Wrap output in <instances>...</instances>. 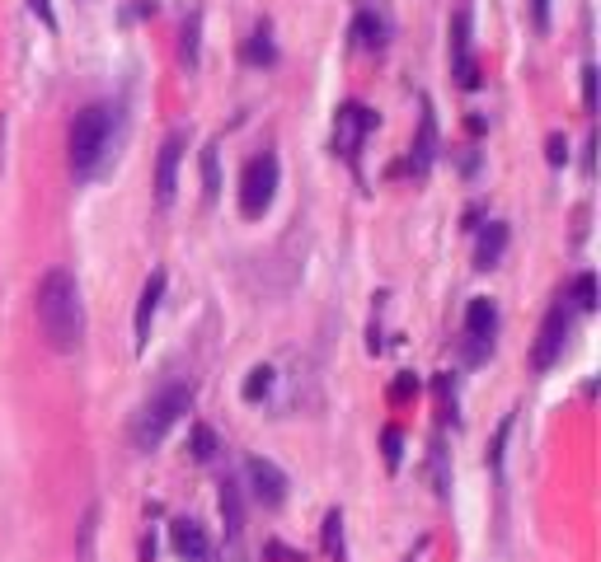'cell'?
Here are the masks:
<instances>
[{"label":"cell","instance_id":"cell-1","mask_svg":"<svg viewBox=\"0 0 601 562\" xmlns=\"http://www.w3.org/2000/svg\"><path fill=\"white\" fill-rule=\"evenodd\" d=\"M38 328L52 352H75L80 333H85V315H80V286L66 267H52L38 281Z\"/></svg>","mask_w":601,"mask_h":562},{"label":"cell","instance_id":"cell-2","mask_svg":"<svg viewBox=\"0 0 601 562\" xmlns=\"http://www.w3.org/2000/svg\"><path fill=\"white\" fill-rule=\"evenodd\" d=\"M118 136V108L113 103H90L71 122V169L75 179H94Z\"/></svg>","mask_w":601,"mask_h":562},{"label":"cell","instance_id":"cell-3","mask_svg":"<svg viewBox=\"0 0 601 562\" xmlns=\"http://www.w3.org/2000/svg\"><path fill=\"white\" fill-rule=\"evenodd\" d=\"M193 399H198V389H193V380H174V384H165V389H155L151 399L142 403V412H136V422H132V445L142 450H155L160 441L170 436V427L174 422L193 408Z\"/></svg>","mask_w":601,"mask_h":562},{"label":"cell","instance_id":"cell-4","mask_svg":"<svg viewBox=\"0 0 601 562\" xmlns=\"http://www.w3.org/2000/svg\"><path fill=\"white\" fill-rule=\"evenodd\" d=\"M278 179H282V169H278V155L272 150H263V155H254L250 164H244V174H240V216L244 220H259L272 207Z\"/></svg>","mask_w":601,"mask_h":562},{"label":"cell","instance_id":"cell-5","mask_svg":"<svg viewBox=\"0 0 601 562\" xmlns=\"http://www.w3.org/2000/svg\"><path fill=\"white\" fill-rule=\"evenodd\" d=\"M568 333H573V305H568V300H555V305H550V315H545V324H540L536 352H531L536 371H550V365H555V361L564 356V343H568Z\"/></svg>","mask_w":601,"mask_h":562},{"label":"cell","instance_id":"cell-6","mask_svg":"<svg viewBox=\"0 0 601 562\" xmlns=\"http://www.w3.org/2000/svg\"><path fill=\"white\" fill-rule=\"evenodd\" d=\"M451 75H456L460 90H475L479 84V66H475V52H470V10L451 15Z\"/></svg>","mask_w":601,"mask_h":562},{"label":"cell","instance_id":"cell-7","mask_svg":"<svg viewBox=\"0 0 601 562\" xmlns=\"http://www.w3.org/2000/svg\"><path fill=\"white\" fill-rule=\"evenodd\" d=\"M183 146H188V136H183V131H170V136H165V146H160V160H155V202H160V207H170V202H174Z\"/></svg>","mask_w":601,"mask_h":562},{"label":"cell","instance_id":"cell-8","mask_svg":"<svg viewBox=\"0 0 601 562\" xmlns=\"http://www.w3.org/2000/svg\"><path fill=\"white\" fill-rule=\"evenodd\" d=\"M244 473H250V488H254V501H263L268 511H278V506L287 501V473L272 464V460H263V455H254L250 464H244Z\"/></svg>","mask_w":601,"mask_h":562},{"label":"cell","instance_id":"cell-9","mask_svg":"<svg viewBox=\"0 0 601 562\" xmlns=\"http://www.w3.org/2000/svg\"><path fill=\"white\" fill-rule=\"evenodd\" d=\"M376 127V112L362 108V103H343L339 108V127H334V150H343L348 160H358V146L362 136Z\"/></svg>","mask_w":601,"mask_h":562},{"label":"cell","instance_id":"cell-10","mask_svg":"<svg viewBox=\"0 0 601 562\" xmlns=\"http://www.w3.org/2000/svg\"><path fill=\"white\" fill-rule=\"evenodd\" d=\"M160 300H165V272H151L142 286V300H136V352L151 343V324H155Z\"/></svg>","mask_w":601,"mask_h":562},{"label":"cell","instance_id":"cell-11","mask_svg":"<svg viewBox=\"0 0 601 562\" xmlns=\"http://www.w3.org/2000/svg\"><path fill=\"white\" fill-rule=\"evenodd\" d=\"M170 544H174V553H179L183 562H207V557H212L207 534H202V525H193V520H174V525H170Z\"/></svg>","mask_w":601,"mask_h":562},{"label":"cell","instance_id":"cell-12","mask_svg":"<svg viewBox=\"0 0 601 562\" xmlns=\"http://www.w3.org/2000/svg\"><path fill=\"white\" fill-rule=\"evenodd\" d=\"M466 333L475 337L479 347L494 343V333H498V305L488 300V296H475V300L466 305Z\"/></svg>","mask_w":601,"mask_h":562},{"label":"cell","instance_id":"cell-13","mask_svg":"<svg viewBox=\"0 0 601 562\" xmlns=\"http://www.w3.org/2000/svg\"><path fill=\"white\" fill-rule=\"evenodd\" d=\"M432 160H437V118H432V108L423 103L419 136H414V150H409V169H414V174H428Z\"/></svg>","mask_w":601,"mask_h":562},{"label":"cell","instance_id":"cell-14","mask_svg":"<svg viewBox=\"0 0 601 562\" xmlns=\"http://www.w3.org/2000/svg\"><path fill=\"white\" fill-rule=\"evenodd\" d=\"M503 253H507V225H503V220H488V230H484L479 244H475V267H479V272L498 267Z\"/></svg>","mask_w":601,"mask_h":562},{"label":"cell","instance_id":"cell-15","mask_svg":"<svg viewBox=\"0 0 601 562\" xmlns=\"http://www.w3.org/2000/svg\"><path fill=\"white\" fill-rule=\"evenodd\" d=\"M272 380H278V371H272V365H254V371L244 375V384H240V399H244V403H263L268 389H272Z\"/></svg>","mask_w":601,"mask_h":562},{"label":"cell","instance_id":"cell-16","mask_svg":"<svg viewBox=\"0 0 601 562\" xmlns=\"http://www.w3.org/2000/svg\"><path fill=\"white\" fill-rule=\"evenodd\" d=\"M272 56H278V47H272V28L259 24L250 34V43H244V62H250V66H268Z\"/></svg>","mask_w":601,"mask_h":562},{"label":"cell","instance_id":"cell-17","mask_svg":"<svg viewBox=\"0 0 601 562\" xmlns=\"http://www.w3.org/2000/svg\"><path fill=\"white\" fill-rule=\"evenodd\" d=\"M222 520H226V529L231 534H240L244 529V497H240V483H222Z\"/></svg>","mask_w":601,"mask_h":562},{"label":"cell","instance_id":"cell-18","mask_svg":"<svg viewBox=\"0 0 601 562\" xmlns=\"http://www.w3.org/2000/svg\"><path fill=\"white\" fill-rule=\"evenodd\" d=\"M352 38H358L362 47H386V24H380L371 10H362L358 24H352Z\"/></svg>","mask_w":601,"mask_h":562},{"label":"cell","instance_id":"cell-19","mask_svg":"<svg viewBox=\"0 0 601 562\" xmlns=\"http://www.w3.org/2000/svg\"><path fill=\"white\" fill-rule=\"evenodd\" d=\"M198 38H202V15H188V19H183V34H179V56H183V66H198Z\"/></svg>","mask_w":601,"mask_h":562},{"label":"cell","instance_id":"cell-20","mask_svg":"<svg viewBox=\"0 0 601 562\" xmlns=\"http://www.w3.org/2000/svg\"><path fill=\"white\" fill-rule=\"evenodd\" d=\"M202 197H207V202H216V197H222V164H216V140L202 150Z\"/></svg>","mask_w":601,"mask_h":562},{"label":"cell","instance_id":"cell-21","mask_svg":"<svg viewBox=\"0 0 601 562\" xmlns=\"http://www.w3.org/2000/svg\"><path fill=\"white\" fill-rule=\"evenodd\" d=\"M564 300H573V309L592 315V309H596V276L592 272H578V281H573V296H564Z\"/></svg>","mask_w":601,"mask_h":562},{"label":"cell","instance_id":"cell-22","mask_svg":"<svg viewBox=\"0 0 601 562\" xmlns=\"http://www.w3.org/2000/svg\"><path fill=\"white\" fill-rule=\"evenodd\" d=\"M324 553H330L334 562H343V511L324 516Z\"/></svg>","mask_w":601,"mask_h":562},{"label":"cell","instance_id":"cell-23","mask_svg":"<svg viewBox=\"0 0 601 562\" xmlns=\"http://www.w3.org/2000/svg\"><path fill=\"white\" fill-rule=\"evenodd\" d=\"M188 450H193V460H202V464H207V460L216 455V431L198 422V427L188 431Z\"/></svg>","mask_w":601,"mask_h":562},{"label":"cell","instance_id":"cell-24","mask_svg":"<svg viewBox=\"0 0 601 562\" xmlns=\"http://www.w3.org/2000/svg\"><path fill=\"white\" fill-rule=\"evenodd\" d=\"M583 108L596 112V66H592V62L583 66Z\"/></svg>","mask_w":601,"mask_h":562},{"label":"cell","instance_id":"cell-25","mask_svg":"<svg viewBox=\"0 0 601 562\" xmlns=\"http://www.w3.org/2000/svg\"><path fill=\"white\" fill-rule=\"evenodd\" d=\"M545 160H550V164H555V169H559V164H564V160H568V140H564V136H559V131H555V136H550V140H545Z\"/></svg>","mask_w":601,"mask_h":562},{"label":"cell","instance_id":"cell-26","mask_svg":"<svg viewBox=\"0 0 601 562\" xmlns=\"http://www.w3.org/2000/svg\"><path fill=\"white\" fill-rule=\"evenodd\" d=\"M399 445H404V436L395 427H386V464L390 469H399Z\"/></svg>","mask_w":601,"mask_h":562},{"label":"cell","instance_id":"cell-27","mask_svg":"<svg viewBox=\"0 0 601 562\" xmlns=\"http://www.w3.org/2000/svg\"><path fill=\"white\" fill-rule=\"evenodd\" d=\"M531 24L540 28V34L550 28V0H531Z\"/></svg>","mask_w":601,"mask_h":562},{"label":"cell","instance_id":"cell-28","mask_svg":"<svg viewBox=\"0 0 601 562\" xmlns=\"http://www.w3.org/2000/svg\"><path fill=\"white\" fill-rule=\"evenodd\" d=\"M29 10L47 24V28H57V15H52V5H47V0H29Z\"/></svg>","mask_w":601,"mask_h":562},{"label":"cell","instance_id":"cell-29","mask_svg":"<svg viewBox=\"0 0 601 562\" xmlns=\"http://www.w3.org/2000/svg\"><path fill=\"white\" fill-rule=\"evenodd\" d=\"M414 389H419V380H409V375H404V380L395 384V399H409V393H414Z\"/></svg>","mask_w":601,"mask_h":562}]
</instances>
